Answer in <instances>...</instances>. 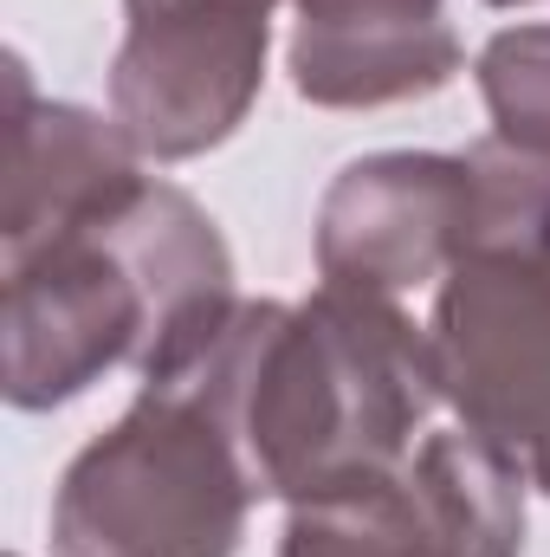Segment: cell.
Instances as JSON below:
<instances>
[{
  "label": "cell",
  "instance_id": "7",
  "mask_svg": "<svg viewBox=\"0 0 550 557\" xmlns=\"http://www.w3.org/2000/svg\"><path fill=\"white\" fill-rule=\"evenodd\" d=\"M273 26L124 20L111 59V117L149 162H188L234 137L266 91Z\"/></svg>",
  "mask_w": 550,
  "mask_h": 557
},
{
  "label": "cell",
  "instance_id": "10",
  "mask_svg": "<svg viewBox=\"0 0 550 557\" xmlns=\"http://www.w3.org/2000/svg\"><path fill=\"white\" fill-rule=\"evenodd\" d=\"M492 137L512 149L550 156V20H525V26H499L479 59H473Z\"/></svg>",
  "mask_w": 550,
  "mask_h": 557
},
{
  "label": "cell",
  "instance_id": "5",
  "mask_svg": "<svg viewBox=\"0 0 550 557\" xmlns=\"http://www.w3.org/2000/svg\"><path fill=\"white\" fill-rule=\"evenodd\" d=\"M525 467L473 428H434L350 493L291 506L278 557H525Z\"/></svg>",
  "mask_w": 550,
  "mask_h": 557
},
{
  "label": "cell",
  "instance_id": "3",
  "mask_svg": "<svg viewBox=\"0 0 550 557\" xmlns=\"http://www.w3.org/2000/svg\"><path fill=\"white\" fill-rule=\"evenodd\" d=\"M253 506L260 486L221 416L175 383H142L59 473L52 557H234Z\"/></svg>",
  "mask_w": 550,
  "mask_h": 557
},
{
  "label": "cell",
  "instance_id": "4",
  "mask_svg": "<svg viewBox=\"0 0 550 557\" xmlns=\"http://www.w3.org/2000/svg\"><path fill=\"white\" fill-rule=\"evenodd\" d=\"M434 383L550 499V247L479 240L434 285Z\"/></svg>",
  "mask_w": 550,
  "mask_h": 557
},
{
  "label": "cell",
  "instance_id": "12",
  "mask_svg": "<svg viewBox=\"0 0 550 557\" xmlns=\"http://www.w3.org/2000/svg\"><path fill=\"white\" fill-rule=\"evenodd\" d=\"M486 7H525V0H486Z\"/></svg>",
  "mask_w": 550,
  "mask_h": 557
},
{
  "label": "cell",
  "instance_id": "9",
  "mask_svg": "<svg viewBox=\"0 0 550 557\" xmlns=\"http://www.w3.org/2000/svg\"><path fill=\"white\" fill-rule=\"evenodd\" d=\"M7 91H13V117H7V208H0V247H26L117 195H130L142 175L137 143L124 137L117 117H98L85 104H59V98H33L26 65L7 59Z\"/></svg>",
  "mask_w": 550,
  "mask_h": 557
},
{
  "label": "cell",
  "instance_id": "8",
  "mask_svg": "<svg viewBox=\"0 0 550 557\" xmlns=\"http://www.w3.org/2000/svg\"><path fill=\"white\" fill-rule=\"evenodd\" d=\"M285 72L317 111H383L434 98L466 65L447 0H291Z\"/></svg>",
  "mask_w": 550,
  "mask_h": 557
},
{
  "label": "cell",
  "instance_id": "1",
  "mask_svg": "<svg viewBox=\"0 0 550 557\" xmlns=\"http://www.w3.org/2000/svg\"><path fill=\"white\" fill-rule=\"evenodd\" d=\"M142 383L201 396L234 434L260 499L311 506L396 473L440 403L427 324L396 298L317 285L311 298H234L221 324Z\"/></svg>",
  "mask_w": 550,
  "mask_h": 557
},
{
  "label": "cell",
  "instance_id": "11",
  "mask_svg": "<svg viewBox=\"0 0 550 557\" xmlns=\"http://www.w3.org/2000/svg\"><path fill=\"white\" fill-rule=\"evenodd\" d=\"M278 0H124V20H227V26H273Z\"/></svg>",
  "mask_w": 550,
  "mask_h": 557
},
{
  "label": "cell",
  "instance_id": "2",
  "mask_svg": "<svg viewBox=\"0 0 550 557\" xmlns=\"http://www.w3.org/2000/svg\"><path fill=\"white\" fill-rule=\"evenodd\" d=\"M0 389L26 416L78 403L124 363L149 376L188 337L221 324L240 298L214 214L155 175L26 247H0Z\"/></svg>",
  "mask_w": 550,
  "mask_h": 557
},
{
  "label": "cell",
  "instance_id": "6",
  "mask_svg": "<svg viewBox=\"0 0 550 557\" xmlns=\"http://www.w3.org/2000/svg\"><path fill=\"white\" fill-rule=\"evenodd\" d=\"M473 240V162L440 149H376L330 175L311 227L324 285L402 298L440 285Z\"/></svg>",
  "mask_w": 550,
  "mask_h": 557
}]
</instances>
